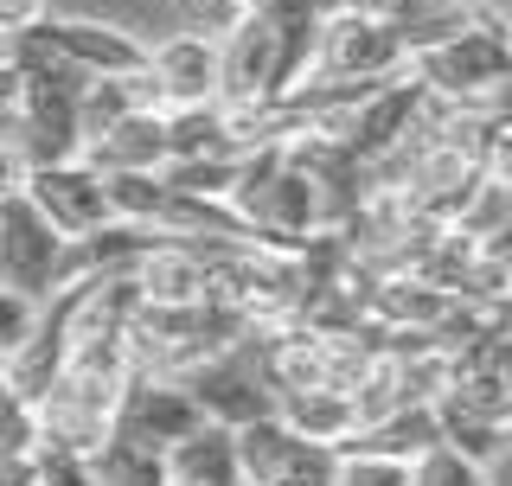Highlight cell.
Here are the masks:
<instances>
[{"label":"cell","instance_id":"f1b7e54d","mask_svg":"<svg viewBox=\"0 0 512 486\" xmlns=\"http://www.w3.org/2000/svg\"><path fill=\"white\" fill-rule=\"evenodd\" d=\"M0 64H7V32H0Z\"/></svg>","mask_w":512,"mask_h":486},{"label":"cell","instance_id":"7402d4cb","mask_svg":"<svg viewBox=\"0 0 512 486\" xmlns=\"http://www.w3.org/2000/svg\"><path fill=\"white\" fill-rule=\"evenodd\" d=\"M32 455H39V480L32 486H96V474L84 467V455H64V448H32Z\"/></svg>","mask_w":512,"mask_h":486},{"label":"cell","instance_id":"d6986e66","mask_svg":"<svg viewBox=\"0 0 512 486\" xmlns=\"http://www.w3.org/2000/svg\"><path fill=\"white\" fill-rule=\"evenodd\" d=\"M474 167L487 186L512 192V116L500 109H480V135H474Z\"/></svg>","mask_w":512,"mask_h":486},{"label":"cell","instance_id":"5b68a950","mask_svg":"<svg viewBox=\"0 0 512 486\" xmlns=\"http://www.w3.org/2000/svg\"><path fill=\"white\" fill-rule=\"evenodd\" d=\"M231 442L250 486H333V467H340V448L295 435L282 416H256V423L231 429Z\"/></svg>","mask_w":512,"mask_h":486},{"label":"cell","instance_id":"9a60e30c","mask_svg":"<svg viewBox=\"0 0 512 486\" xmlns=\"http://www.w3.org/2000/svg\"><path fill=\"white\" fill-rule=\"evenodd\" d=\"M276 416L295 435H308V442H327L340 448L352 429H359V410H352V391H282L276 397Z\"/></svg>","mask_w":512,"mask_h":486},{"label":"cell","instance_id":"d4e9b609","mask_svg":"<svg viewBox=\"0 0 512 486\" xmlns=\"http://www.w3.org/2000/svg\"><path fill=\"white\" fill-rule=\"evenodd\" d=\"M45 20V0H0V32H26V26H39Z\"/></svg>","mask_w":512,"mask_h":486},{"label":"cell","instance_id":"7c38bea8","mask_svg":"<svg viewBox=\"0 0 512 486\" xmlns=\"http://www.w3.org/2000/svg\"><path fill=\"white\" fill-rule=\"evenodd\" d=\"M84 160L96 173H154V167H167V116H160V109H135V116H122L109 135L84 141Z\"/></svg>","mask_w":512,"mask_h":486},{"label":"cell","instance_id":"4fadbf2b","mask_svg":"<svg viewBox=\"0 0 512 486\" xmlns=\"http://www.w3.org/2000/svg\"><path fill=\"white\" fill-rule=\"evenodd\" d=\"M442 442L436 429V403H404V410L378 416V423H359L340 442V455H397V461H416Z\"/></svg>","mask_w":512,"mask_h":486},{"label":"cell","instance_id":"f546056e","mask_svg":"<svg viewBox=\"0 0 512 486\" xmlns=\"http://www.w3.org/2000/svg\"><path fill=\"white\" fill-rule=\"evenodd\" d=\"M167 486H192V480H173V474H167Z\"/></svg>","mask_w":512,"mask_h":486},{"label":"cell","instance_id":"52a82bcc","mask_svg":"<svg viewBox=\"0 0 512 486\" xmlns=\"http://www.w3.org/2000/svg\"><path fill=\"white\" fill-rule=\"evenodd\" d=\"M84 288H90V275H77V282H58L52 295L39 301V314H32L26 339L7 352V359H0V378H7L26 403H39L45 391H52L64 352H71V327H77V307H84Z\"/></svg>","mask_w":512,"mask_h":486},{"label":"cell","instance_id":"4dcf8cb0","mask_svg":"<svg viewBox=\"0 0 512 486\" xmlns=\"http://www.w3.org/2000/svg\"><path fill=\"white\" fill-rule=\"evenodd\" d=\"M506 39H512V32H506Z\"/></svg>","mask_w":512,"mask_h":486},{"label":"cell","instance_id":"6da1fadb","mask_svg":"<svg viewBox=\"0 0 512 486\" xmlns=\"http://www.w3.org/2000/svg\"><path fill=\"white\" fill-rule=\"evenodd\" d=\"M250 320L231 301L205 295V301H148L141 295L135 320H128V365L154 371V378H180L199 359L224 352Z\"/></svg>","mask_w":512,"mask_h":486},{"label":"cell","instance_id":"30bf717a","mask_svg":"<svg viewBox=\"0 0 512 486\" xmlns=\"http://www.w3.org/2000/svg\"><path fill=\"white\" fill-rule=\"evenodd\" d=\"M148 84L160 109L212 103L218 96V39L205 32H173V39L148 45Z\"/></svg>","mask_w":512,"mask_h":486},{"label":"cell","instance_id":"2e32d148","mask_svg":"<svg viewBox=\"0 0 512 486\" xmlns=\"http://www.w3.org/2000/svg\"><path fill=\"white\" fill-rule=\"evenodd\" d=\"M167 116V160H199V154H237L231 135V109L218 103H186V109H160Z\"/></svg>","mask_w":512,"mask_h":486},{"label":"cell","instance_id":"ba28073f","mask_svg":"<svg viewBox=\"0 0 512 486\" xmlns=\"http://www.w3.org/2000/svg\"><path fill=\"white\" fill-rule=\"evenodd\" d=\"M58 256H64V237L52 231V218L26 192H7L0 199V288L45 301L58 288Z\"/></svg>","mask_w":512,"mask_h":486},{"label":"cell","instance_id":"44dd1931","mask_svg":"<svg viewBox=\"0 0 512 486\" xmlns=\"http://www.w3.org/2000/svg\"><path fill=\"white\" fill-rule=\"evenodd\" d=\"M333 486H410V461H397V455H340Z\"/></svg>","mask_w":512,"mask_h":486},{"label":"cell","instance_id":"9c48e42d","mask_svg":"<svg viewBox=\"0 0 512 486\" xmlns=\"http://www.w3.org/2000/svg\"><path fill=\"white\" fill-rule=\"evenodd\" d=\"M26 199L39 205L45 218H52V231H58V237H84V231H96L103 218H116V212H109V186H103V173H96L84 154L32 167V173H26Z\"/></svg>","mask_w":512,"mask_h":486},{"label":"cell","instance_id":"ac0fdd59","mask_svg":"<svg viewBox=\"0 0 512 486\" xmlns=\"http://www.w3.org/2000/svg\"><path fill=\"white\" fill-rule=\"evenodd\" d=\"M84 467L96 474V486H167V461H160L154 448L122 442V435H103L84 455Z\"/></svg>","mask_w":512,"mask_h":486},{"label":"cell","instance_id":"277c9868","mask_svg":"<svg viewBox=\"0 0 512 486\" xmlns=\"http://www.w3.org/2000/svg\"><path fill=\"white\" fill-rule=\"evenodd\" d=\"M404 71V39L372 7H333L320 20L308 77H397Z\"/></svg>","mask_w":512,"mask_h":486},{"label":"cell","instance_id":"8fae6325","mask_svg":"<svg viewBox=\"0 0 512 486\" xmlns=\"http://www.w3.org/2000/svg\"><path fill=\"white\" fill-rule=\"evenodd\" d=\"M26 32H39L58 58H71L77 71H90V77H128V71L148 64V45H141L135 32L103 26V20H52V13H45V20L26 26Z\"/></svg>","mask_w":512,"mask_h":486},{"label":"cell","instance_id":"484cf974","mask_svg":"<svg viewBox=\"0 0 512 486\" xmlns=\"http://www.w3.org/2000/svg\"><path fill=\"white\" fill-rule=\"evenodd\" d=\"M468 26H487V32H512V0H468Z\"/></svg>","mask_w":512,"mask_h":486},{"label":"cell","instance_id":"603a6c76","mask_svg":"<svg viewBox=\"0 0 512 486\" xmlns=\"http://www.w3.org/2000/svg\"><path fill=\"white\" fill-rule=\"evenodd\" d=\"M32 314H39V301H26V295H13V288H0V359H7V352L26 339Z\"/></svg>","mask_w":512,"mask_h":486},{"label":"cell","instance_id":"cb8c5ba5","mask_svg":"<svg viewBox=\"0 0 512 486\" xmlns=\"http://www.w3.org/2000/svg\"><path fill=\"white\" fill-rule=\"evenodd\" d=\"M26 173H32V154L20 148V135L0 122V199H7V192H26Z\"/></svg>","mask_w":512,"mask_h":486},{"label":"cell","instance_id":"e0dca14e","mask_svg":"<svg viewBox=\"0 0 512 486\" xmlns=\"http://www.w3.org/2000/svg\"><path fill=\"white\" fill-rule=\"evenodd\" d=\"M436 403V429H442V448H455L461 461H474V467H493L506 455V423H493V416H474V410H461L455 397H429Z\"/></svg>","mask_w":512,"mask_h":486},{"label":"cell","instance_id":"7a4b0ae2","mask_svg":"<svg viewBox=\"0 0 512 486\" xmlns=\"http://www.w3.org/2000/svg\"><path fill=\"white\" fill-rule=\"evenodd\" d=\"M410 77L423 84L429 96L455 109H493L500 90L512 84V39L506 32H487V26H461L436 45H416L404 58Z\"/></svg>","mask_w":512,"mask_h":486},{"label":"cell","instance_id":"5bb4252c","mask_svg":"<svg viewBox=\"0 0 512 486\" xmlns=\"http://www.w3.org/2000/svg\"><path fill=\"white\" fill-rule=\"evenodd\" d=\"M160 461H167V474H173V480H192V486H244V467H237V442H231V429H224V423H199V429H186Z\"/></svg>","mask_w":512,"mask_h":486},{"label":"cell","instance_id":"83f0119b","mask_svg":"<svg viewBox=\"0 0 512 486\" xmlns=\"http://www.w3.org/2000/svg\"><path fill=\"white\" fill-rule=\"evenodd\" d=\"M493 109H500V116H512V84L500 90V103H493Z\"/></svg>","mask_w":512,"mask_h":486},{"label":"cell","instance_id":"ffe728a7","mask_svg":"<svg viewBox=\"0 0 512 486\" xmlns=\"http://www.w3.org/2000/svg\"><path fill=\"white\" fill-rule=\"evenodd\" d=\"M410 486H487V467H474V461H461L455 448H429V455H416L410 461Z\"/></svg>","mask_w":512,"mask_h":486},{"label":"cell","instance_id":"3957f363","mask_svg":"<svg viewBox=\"0 0 512 486\" xmlns=\"http://www.w3.org/2000/svg\"><path fill=\"white\" fill-rule=\"evenodd\" d=\"M180 384H186V397L199 403L205 423L244 429V423H256V416H276V391H269V378H263V359H256L250 327L237 333L224 352H212V359H199L192 371H180Z\"/></svg>","mask_w":512,"mask_h":486},{"label":"cell","instance_id":"4316f807","mask_svg":"<svg viewBox=\"0 0 512 486\" xmlns=\"http://www.w3.org/2000/svg\"><path fill=\"white\" fill-rule=\"evenodd\" d=\"M480 333H493V339H506V346H512V295L480 307Z\"/></svg>","mask_w":512,"mask_h":486},{"label":"cell","instance_id":"8992f818","mask_svg":"<svg viewBox=\"0 0 512 486\" xmlns=\"http://www.w3.org/2000/svg\"><path fill=\"white\" fill-rule=\"evenodd\" d=\"M199 423H205V416H199V403L186 397L180 378H154V371L128 365V378H122V391H116V410H109V435L167 455V448L180 442L186 429H199Z\"/></svg>","mask_w":512,"mask_h":486}]
</instances>
